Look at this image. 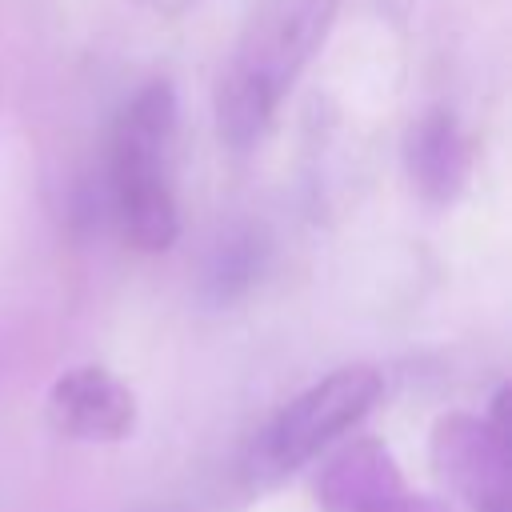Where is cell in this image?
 I'll use <instances>...</instances> for the list:
<instances>
[{"label": "cell", "mask_w": 512, "mask_h": 512, "mask_svg": "<svg viewBox=\"0 0 512 512\" xmlns=\"http://www.w3.org/2000/svg\"><path fill=\"white\" fill-rule=\"evenodd\" d=\"M336 0H264L216 76V128L236 152H248L276 120L296 76L324 44Z\"/></svg>", "instance_id": "6da1fadb"}, {"label": "cell", "mask_w": 512, "mask_h": 512, "mask_svg": "<svg viewBox=\"0 0 512 512\" xmlns=\"http://www.w3.org/2000/svg\"><path fill=\"white\" fill-rule=\"evenodd\" d=\"M176 132L180 104L164 76L140 84L112 124V204L124 240L140 252H168L180 236Z\"/></svg>", "instance_id": "7a4b0ae2"}, {"label": "cell", "mask_w": 512, "mask_h": 512, "mask_svg": "<svg viewBox=\"0 0 512 512\" xmlns=\"http://www.w3.org/2000/svg\"><path fill=\"white\" fill-rule=\"evenodd\" d=\"M380 388L384 380L368 364H344L328 372L324 380L304 388L288 408H280V416L264 428V440L256 448L260 468L280 476L308 464L320 448H328L336 436H344L372 412Z\"/></svg>", "instance_id": "3957f363"}, {"label": "cell", "mask_w": 512, "mask_h": 512, "mask_svg": "<svg viewBox=\"0 0 512 512\" xmlns=\"http://www.w3.org/2000/svg\"><path fill=\"white\" fill-rule=\"evenodd\" d=\"M436 476L476 512H504L512 496L508 436L472 412H448L432 428Z\"/></svg>", "instance_id": "277c9868"}, {"label": "cell", "mask_w": 512, "mask_h": 512, "mask_svg": "<svg viewBox=\"0 0 512 512\" xmlns=\"http://www.w3.org/2000/svg\"><path fill=\"white\" fill-rule=\"evenodd\" d=\"M48 420L60 436L84 444H116L136 428L132 388L100 364L64 372L48 392Z\"/></svg>", "instance_id": "5b68a950"}, {"label": "cell", "mask_w": 512, "mask_h": 512, "mask_svg": "<svg viewBox=\"0 0 512 512\" xmlns=\"http://www.w3.org/2000/svg\"><path fill=\"white\" fill-rule=\"evenodd\" d=\"M404 172L420 200L452 204L472 176V144L448 108H424L404 132Z\"/></svg>", "instance_id": "8992f818"}, {"label": "cell", "mask_w": 512, "mask_h": 512, "mask_svg": "<svg viewBox=\"0 0 512 512\" xmlns=\"http://www.w3.org/2000/svg\"><path fill=\"white\" fill-rule=\"evenodd\" d=\"M400 496L404 476L380 440H356L340 448L316 476V500L324 512H380Z\"/></svg>", "instance_id": "52a82bcc"}, {"label": "cell", "mask_w": 512, "mask_h": 512, "mask_svg": "<svg viewBox=\"0 0 512 512\" xmlns=\"http://www.w3.org/2000/svg\"><path fill=\"white\" fill-rule=\"evenodd\" d=\"M256 264H260V252H256L252 236L248 232H232V236H224V244L208 260V288L220 300H228V296H236V292L248 288Z\"/></svg>", "instance_id": "ba28073f"}, {"label": "cell", "mask_w": 512, "mask_h": 512, "mask_svg": "<svg viewBox=\"0 0 512 512\" xmlns=\"http://www.w3.org/2000/svg\"><path fill=\"white\" fill-rule=\"evenodd\" d=\"M380 512H452L444 500H436V496H400V500H392L388 508H380Z\"/></svg>", "instance_id": "9c48e42d"}, {"label": "cell", "mask_w": 512, "mask_h": 512, "mask_svg": "<svg viewBox=\"0 0 512 512\" xmlns=\"http://www.w3.org/2000/svg\"><path fill=\"white\" fill-rule=\"evenodd\" d=\"M504 512H508V508H504Z\"/></svg>", "instance_id": "30bf717a"}]
</instances>
